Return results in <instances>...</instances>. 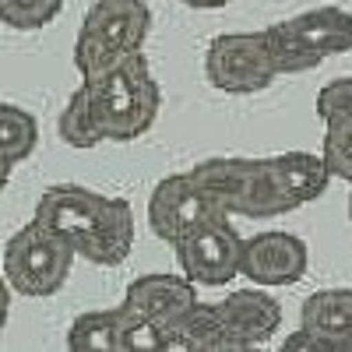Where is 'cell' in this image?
Listing matches in <instances>:
<instances>
[{"mask_svg":"<svg viewBox=\"0 0 352 352\" xmlns=\"http://www.w3.org/2000/svg\"><path fill=\"white\" fill-rule=\"evenodd\" d=\"M310 268V250L296 232L268 229L243 236V257H240V275L250 278L257 289H282L296 285Z\"/></svg>","mask_w":352,"mask_h":352,"instance_id":"cell-10","label":"cell"},{"mask_svg":"<svg viewBox=\"0 0 352 352\" xmlns=\"http://www.w3.org/2000/svg\"><path fill=\"white\" fill-rule=\"evenodd\" d=\"M342 352H352V335H349V338L342 342Z\"/></svg>","mask_w":352,"mask_h":352,"instance_id":"cell-29","label":"cell"},{"mask_svg":"<svg viewBox=\"0 0 352 352\" xmlns=\"http://www.w3.org/2000/svg\"><path fill=\"white\" fill-rule=\"evenodd\" d=\"M349 222H352V190H349Z\"/></svg>","mask_w":352,"mask_h":352,"instance_id":"cell-30","label":"cell"},{"mask_svg":"<svg viewBox=\"0 0 352 352\" xmlns=\"http://www.w3.org/2000/svg\"><path fill=\"white\" fill-rule=\"evenodd\" d=\"M268 166H272V176L278 184V194L289 204V212H296V208H303V204H314L317 197H324L328 184L335 180L320 152L289 148L282 155H268Z\"/></svg>","mask_w":352,"mask_h":352,"instance_id":"cell-13","label":"cell"},{"mask_svg":"<svg viewBox=\"0 0 352 352\" xmlns=\"http://www.w3.org/2000/svg\"><path fill=\"white\" fill-rule=\"evenodd\" d=\"M67 352H120V307L78 314L67 328Z\"/></svg>","mask_w":352,"mask_h":352,"instance_id":"cell-15","label":"cell"},{"mask_svg":"<svg viewBox=\"0 0 352 352\" xmlns=\"http://www.w3.org/2000/svg\"><path fill=\"white\" fill-rule=\"evenodd\" d=\"M197 303H201L197 300V285H190L184 275L152 272V275H141V278H134L127 285L120 307L155 320V324H162L166 331H173Z\"/></svg>","mask_w":352,"mask_h":352,"instance_id":"cell-11","label":"cell"},{"mask_svg":"<svg viewBox=\"0 0 352 352\" xmlns=\"http://www.w3.org/2000/svg\"><path fill=\"white\" fill-rule=\"evenodd\" d=\"M71 268L74 250L36 219H28L18 232H11V240L4 243V261H0V272H4L11 292L32 300L60 292L71 278Z\"/></svg>","mask_w":352,"mask_h":352,"instance_id":"cell-6","label":"cell"},{"mask_svg":"<svg viewBox=\"0 0 352 352\" xmlns=\"http://www.w3.org/2000/svg\"><path fill=\"white\" fill-rule=\"evenodd\" d=\"M320 155H324V162H328L335 180H345L352 187V124L335 127V131H324Z\"/></svg>","mask_w":352,"mask_h":352,"instance_id":"cell-22","label":"cell"},{"mask_svg":"<svg viewBox=\"0 0 352 352\" xmlns=\"http://www.w3.org/2000/svg\"><path fill=\"white\" fill-rule=\"evenodd\" d=\"M180 4H187L194 11H215V8H226L229 0H180Z\"/></svg>","mask_w":352,"mask_h":352,"instance_id":"cell-27","label":"cell"},{"mask_svg":"<svg viewBox=\"0 0 352 352\" xmlns=\"http://www.w3.org/2000/svg\"><path fill=\"white\" fill-rule=\"evenodd\" d=\"M152 32V11L144 0H96L85 11L74 39V67L81 81L99 78L124 56L144 53Z\"/></svg>","mask_w":352,"mask_h":352,"instance_id":"cell-3","label":"cell"},{"mask_svg":"<svg viewBox=\"0 0 352 352\" xmlns=\"http://www.w3.org/2000/svg\"><path fill=\"white\" fill-rule=\"evenodd\" d=\"M169 331L155 320L120 307V352H162Z\"/></svg>","mask_w":352,"mask_h":352,"instance_id":"cell-19","label":"cell"},{"mask_svg":"<svg viewBox=\"0 0 352 352\" xmlns=\"http://www.w3.org/2000/svg\"><path fill=\"white\" fill-rule=\"evenodd\" d=\"M219 219H229L222 204L197 184V176L187 173H169L155 184L148 197V226L159 240L180 243L184 236L197 232L201 226H212Z\"/></svg>","mask_w":352,"mask_h":352,"instance_id":"cell-8","label":"cell"},{"mask_svg":"<svg viewBox=\"0 0 352 352\" xmlns=\"http://www.w3.org/2000/svg\"><path fill=\"white\" fill-rule=\"evenodd\" d=\"M8 314H11V285H8L4 272H0V328L8 324Z\"/></svg>","mask_w":352,"mask_h":352,"instance_id":"cell-25","label":"cell"},{"mask_svg":"<svg viewBox=\"0 0 352 352\" xmlns=\"http://www.w3.org/2000/svg\"><path fill=\"white\" fill-rule=\"evenodd\" d=\"M36 222L56 232L74 257L102 268L127 261L134 247V208L124 197H106L81 184H53L36 201Z\"/></svg>","mask_w":352,"mask_h":352,"instance_id":"cell-1","label":"cell"},{"mask_svg":"<svg viewBox=\"0 0 352 352\" xmlns=\"http://www.w3.org/2000/svg\"><path fill=\"white\" fill-rule=\"evenodd\" d=\"M173 331L187 335V338H190L194 345H201V349H215V345L226 342V331H222V320H219L215 303H197Z\"/></svg>","mask_w":352,"mask_h":352,"instance_id":"cell-21","label":"cell"},{"mask_svg":"<svg viewBox=\"0 0 352 352\" xmlns=\"http://www.w3.org/2000/svg\"><path fill=\"white\" fill-rule=\"evenodd\" d=\"M300 328L345 342L352 335V289H317L300 307Z\"/></svg>","mask_w":352,"mask_h":352,"instance_id":"cell-14","label":"cell"},{"mask_svg":"<svg viewBox=\"0 0 352 352\" xmlns=\"http://www.w3.org/2000/svg\"><path fill=\"white\" fill-rule=\"evenodd\" d=\"M8 180H11V169H4V166H0V194L8 190Z\"/></svg>","mask_w":352,"mask_h":352,"instance_id":"cell-28","label":"cell"},{"mask_svg":"<svg viewBox=\"0 0 352 352\" xmlns=\"http://www.w3.org/2000/svg\"><path fill=\"white\" fill-rule=\"evenodd\" d=\"M39 144V120L14 102H0V166L14 169L36 152Z\"/></svg>","mask_w":352,"mask_h":352,"instance_id":"cell-16","label":"cell"},{"mask_svg":"<svg viewBox=\"0 0 352 352\" xmlns=\"http://www.w3.org/2000/svg\"><path fill=\"white\" fill-rule=\"evenodd\" d=\"M204 78L226 96L264 92L275 78V60L261 32H222L204 50Z\"/></svg>","mask_w":352,"mask_h":352,"instance_id":"cell-7","label":"cell"},{"mask_svg":"<svg viewBox=\"0 0 352 352\" xmlns=\"http://www.w3.org/2000/svg\"><path fill=\"white\" fill-rule=\"evenodd\" d=\"M162 352H204L201 345H194L187 335H180V331H169V338H166V345H162Z\"/></svg>","mask_w":352,"mask_h":352,"instance_id":"cell-24","label":"cell"},{"mask_svg":"<svg viewBox=\"0 0 352 352\" xmlns=\"http://www.w3.org/2000/svg\"><path fill=\"white\" fill-rule=\"evenodd\" d=\"M173 250L190 285L219 289L240 275L243 236L232 229V219H219L212 226H201L190 236H184L180 243H173Z\"/></svg>","mask_w":352,"mask_h":352,"instance_id":"cell-9","label":"cell"},{"mask_svg":"<svg viewBox=\"0 0 352 352\" xmlns=\"http://www.w3.org/2000/svg\"><path fill=\"white\" fill-rule=\"evenodd\" d=\"M226 342L264 345L282 324V303L268 289H232L226 300L215 303Z\"/></svg>","mask_w":352,"mask_h":352,"instance_id":"cell-12","label":"cell"},{"mask_svg":"<svg viewBox=\"0 0 352 352\" xmlns=\"http://www.w3.org/2000/svg\"><path fill=\"white\" fill-rule=\"evenodd\" d=\"M56 134H60V141L71 144V148H96V144H102V134L96 127V116H92V106H88L85 88H78L67 99L60 120H56Z\"/></svg>","mask_w":352,"mask_h":352,"instance_id":"cell-17","label":"cell"},{"mask_svg":"<svg viewBox=\"0 0 352 352\" xmlns=\"http://www.w3.org/2000/svg\"><path fill=\"white\" fill-rule=\"evenodd\" d=\"M278 74H303L352 50V11L324 4L264 28Z\"/></svg>","mask_w":352,"mask_h":352,"instance_id":"cell-4","label":"cell"},{"mask_svg":"<svg viewBox=\"0 0 352 352\" xmlns=\"http://www.w3.org/2000/svg\"><path fill=\"white\" fill-rule=\"evenodd\" d=\"M197 184L208 190L222 212L232 215H247V219H275L285 215L289 204L278 194V184L272 176L268 159H243V155H212L201 159L194 169Z\"/></svg>","mask_w":352,"mask_h":352,"instance_id":"cell-5","label":"cell"},{"mask_svg":"<svg viewBox=\"0 0 352 352\" xmlns=\"http://www.w3.org/2000/svg\"><path fill=\"white\" fill-rule=\"evenodd\" d=\"M278 352H342V342H331V338H320L307 328H296L278 345Z\"/></svg>","mask_w":352,"mask_h":352,"instance_id":"cell-23","label":"cell"},{"mask_svg":"<svg viewBox=\"0 0 352 352\" xmlns=\"http://www.w3.org/2000/svg\"><path fill=\"white\" fill-rule=\"evenodd\" d=\"M204 352H268L264 345H240V342H222L215 349H204Z\"/></svg>","mask_w":352,"mask_h":352,"instance_id":"cell-26","label":"cell"},{"mask_svg":"<svg viewBox=\"0 0 352 352\" xmlns=\"http://www.w3.org/2000/svg\"><path fill=\"white\" fill-rule=\"evenodd\" d=\"M317 116L324 120V131L352 124V78H335L317 92Z\"/></svg>","mask_w":352,"mask_h":352,"instance_id":"cell-20","label":"cell"},{"mask_svg":"<svg viewBox=\"0 0 352 352\" xmlns=\"http://www.w3.org/2000/svg\"><path fill=\"white\" fill-rule=\"evenodd\" d=\"M81 88L88 96L102 141H138L159 120L162 92L144 53L124 56L120 64L102 71L99 78L81 81Z\"/></svg>","mask_w":352,"mask_h":352,"instance_id":"cell-2","label":"cell"},{"mask_svg":"<svg viewBox=\"0 0 352 352\" xmlns=\"http://www.w3.org/2000/svg\"><path fill=\"white\" fill-rule=\"evenodd\" d=\"M60 8L64 0H0V25L18 28V32H36L60 14Z\"/></svg>","mask_w":352,"mask_h":352,"instance_id":"cell-18","label":"cell"}]
</instances>
